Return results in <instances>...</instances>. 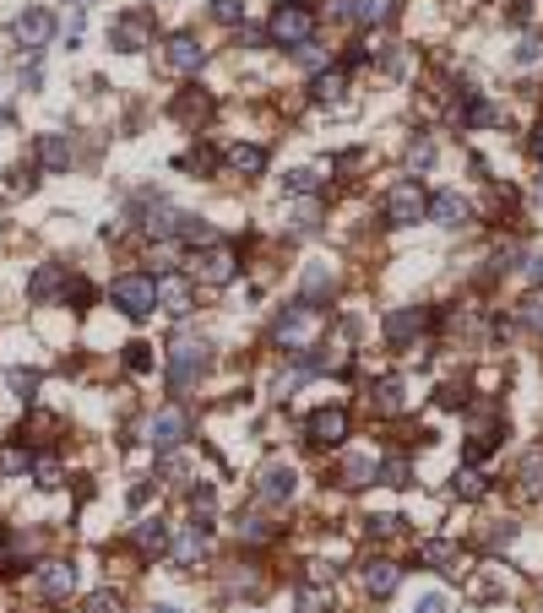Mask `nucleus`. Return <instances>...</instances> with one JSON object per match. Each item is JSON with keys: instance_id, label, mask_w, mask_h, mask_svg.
<instances>
[{"instance_id": "obj_17", "label": "nucleus", "mask_w": 543, "mask_h": 613, "mask_svg": "<svg viewBox=\"0 0 543 613\" xmlns=\"http://www.w3.org/2000/svg\"><path fill=\"white\" fill-rule=\"evenodd\" d=\"M158 304H164L169 315H185V310H191V282H185L180 271H164V277H158Z\"/></svg>"}, {"instance_id": "obj_36", "label": "nucleus", "mask_w": 543, "mask_h": 613, "mask_svg": "<svg viewBox=\"0 0 543 613\" xmlns=\"http://www.w3.org/2000/svg\"><path fill=\"white\" fill-rule=\"evenodd\" d=\"M283 185H289V191H294V196H310V191H316V185H321V174H316V169H294V174H289V180H283Z\"/></svg>"}, {"instance_id": "obj_31", "label": "nucleus", "mask_w": 543, "mask_h": 613, "mask_svg": "<svg viewBox=\"0 0 543 613\" xmlns=\"http://www.w3.org/2000/svg\"><path fill=\"white\" fill-rule=\"evenodd\" d=\"M369 478H375V467H369V456H353V462L343 467V484H348V489H364Z\"/></svg>"}, {"instance_id": "obj_32", "label": "nucleus", "mask_w": 543, "mask_h": 613, "mask_svg": "<svg viewBox=\"0 0 543 613\" xmlns=\"http://www.w3.org/2000/svg\"><path fill=\"white\" fill-rule=\"evenodd\" d=\"M332 282H337V277H332L326 266H310V271H305V298H321V293H332Z\"/></svg>"}, {"instance_id": "obj_3", "label": "nucleus", "mask_w": 543, "mask_h": 613, "mask_svg": "<svg viewBox=\"0 0 543 613\" xmlns=\"http://www.w3.org/2000/svg\"><path fill=\"white\" fill-rule=\"evenodd\" d=\"M207 364H212V348H207L201 337H196V342L180 337L174 353H169V386H174V391H191V386L207 375Z\"/></svg>"}, {"instance_id": "obj_34", "label": "nucleus", "mask_w": 543, "mask_h": 613, "mask_svg": "<svg viewBox=\"0 0 543 613\" xmlns=\"http://www.w3.org/2000/svg\"><path fill=\"white\" fill-rule=\"evenodd\" d=\"M451 489H457L462 500H478V494H484V473H478V467H467V473H457V484H451Z\"/></svg>"}, {"instance_id": "obj_1", "label": "nucleus", "mask_w": 543, "mask_h": 613, "mask_svg": "<svg viewBox=\"0 0 543 613\" xmlns=\"http://www.w3.org/2000/svg\"><path fill=\"white\" fill-rule=\"evenodd\" d=\"M266 39H278L283 49H305L316 39V6H305V0H283V6H272Z\"/></svg>"}, {"instance_id": "obj_44", "label": "nucleus", "mask_w": 543, "mask_h": 613, "mask_svg": "<svg viewBox=\"0 0 543 613\" xmlns=\"http://www.w3.org/2000/svg\"><path fill=\"white\" fill-rule=\"evenodd\" d=\"M511 537H516V527H511V521H489V543H494V548H505Z\"/></svg>"}, {"instance_id": "obj_2", "label": "nucleus", "mask_w": 543, "mask_h": 613, "mask_svg": "<svg viewBox=\"0 0 543 613\" xmlns=\"http://www.w3.org/2000/svg\"><path fill=\"white\" fill-rule=\"evenodd\" d=\"M109 298L120 304L130 321H142V315L158 310V277H153V271H125V277L109 282Z\"/></svg>"}, {"instance_id": "obj_20", "label": "nucleus", "mask_w": 543, "mask_h": 613, "mask_svg": "<svg viewBox=\"0 0 543 613\" xmlns=\"http://www.w3.org/2000/svg\"><path fill=\"white\" fill-rule=\"evenodd\" d=\"M348 17L353 22H369V28L375 22H391L396 17V0H348Z\"/></svg>"}, {"instance_id": "obj_6", "label": "nucleus", "mask_w": 543, "mask_h": 613, "mask_svg": "<svg viewBox=\"0 0 543 613\" xmlns=\"http://www.w3.org/2000/svg\"><path fill=\"white\" fill-rule=\"evenodd\" d=\"M316 332V304H289V310L278 315V326H272V337H278L283 348H305V337Z\"/></svg>"}, {"instance_id": "obj_26", "label": "nucleus", "mask_w": 543, "mask_h": 613, "mask_svg": "<svg viewBox=\"0 0 543 613\" xmlns=\"http://www.w3.org/2000/svg\"><path fill=\"white\" fill-rule=\"evenodd\" d=\"M369 396H375V413H386V418H391V413H402V380H396V375L375 380V391H369Z\"/></svg>"}, {"instance_id": "obj_30", "label": "nucleus", "mask_w": 543, "mask_h": 613, "mask_svg": "<svg viewBox=\"0 0 543 613\" xmlns=\"http://www.w3.org/2000/svg\"><path fill=\"white\" fill-rule=\"evenodd\" d=\"M55 288H60V271H55V266H39V271H33V282H28V293H33L39 304H44Z\"/></svg>"}, {"instance_id": "obj_45", "label": "nucleus", "mask_w": 543, "mask_h": 613, "mask_svg": "<svg viewBox=\"0 0 543 613\" xmlns=\"http://www.w3.org/2000/svg\"><path fill=\"white\" fill-rule=\"evenodd\" d=\"M87 613H120V597H114V591H98V597L87 602Z\"/></svg>"}, {"instance_id": "obj_52", "label": "nucleus", "mask_w": 543, "mask_h": 613, "mask_svg": "<svg viewBox=\"0 0 543 613\" xmlns=\"http://www.w3.org/2000/svg\"><path fill=\"white\" fill-rule=\"evenodd\" d=\"M532 158H538V164H543V125H538V130H532Z\"/></svg>"}, {"instance_id": "obj_41", "label": "nucleus", "mask_w": 543, "mask_h": 613, "mask_svg": "<svg viewBox=\"0 0 543 613\" xmlns=\"http://www.w3.org/2000/svg\"><path fill=\"white\" fill-rule=\"evenodd\" d=\"M125 364H130V369H147V364H153V348H147V342H130V348H125Z\"/></svg>"}, {"instance_id": "obj_35", "label": "nucleus", "mask_w": 543, "mask_h": 613, "mask_svg": "<svg viewBox=\"0 0 543 613\" xmlns=\"http://www.w3.org/2000/svg\"><path fill=\"white\" fill-rule=\"evenodd\" d=\"M174 114H180V120H207V114H212V103H207V98H191V93H185V98L174 103Z\"/></svg>"}, {"instance_id": "obj_27", "label": "nucleus", "mask_w": 543, "mask_h": 613, "mask_svg": "<svg viewBox=\"0 0 543 613\" xmlns=\"http://www.w3.org/2000/svg\"><path fill=\"white\" fill-rule=\"evenodd\" d=\"M28 467H33L39 489H60V462H55V456H28Z\"/></svg>"}, {"instance_id": "obj_8", "label": "nucleus", "mask_w": 543, "mask_h": 613, "mask_svg": "<svg viewBox=\"0 0 543 613\" xmlns=\"http://www.w3.org/2000/svg\"><path fill=\"white\" fill-rule=\"evenodd\" d=\"M164 66H169L174 76H196V71L207 66V49L196 44V33H174V39L164 44Z\"/></svg>"}, {"instance_id": "obj_55", "label": "nucleus", "mask_w": 543, "mask_h": 613, "mask_svg": "<svg viewBox=\"0 0 543 613\" xmlns=\"http://www.w3.org/2000/svg\"><path fill=\"white\" fill-rule=\"evenodd\" d=\"M538 196H543V180H538Z\"/></svg>"}, {"instance_id": "obj_23", "label": "nucleus", "mask_w": 543, "mask_h": 613, "mask_svg": "<svg viewBox=\"0 0 543 613\" xmlns=\"http://www.w3.org/2000/svg\"><path fill=\"white\" fill-rule=\"evenodd\" d=\"M457 120H462V125H494V120H500V109H494L489 98H478V93H462Z\"/></svg>"}, {"instance_id": "obj_4", "label": "nucleus", "mask_w": 543, "mask_h": 613, "mask_svg": "<svg viewBox=\"0 0 543 613\" xmlns=\"http://www.w3.org/2000/svg\"><path fill=\"white\" fill-rule=\"evenodd\" d=\"M424 191H419V180H402V185H391V196H386V223L391 228H407V223H419L424 218Z\"/></svg>"}, {"instance_id": "obj_18", "label": "nucleus", "mask_w": 543, "mask_h": 613, "mask_svg": "<svg viewBox=\"0 0 543 613\" xmlns=\"http://www.w3.org/2000/svg\"><path fill=\"white\" fill-rule=\"evenodd\" d=\"M39 591H44L49 602L71 597V591H76V570H71V564H44V570H39Z\"/></svg>"}, {"instance_id": "obj_22", "label": "nucleus", "mask_w": 543, "mask_h": 613, "mask_svg": "<svg viewBox=\"0 0 543 613\" xmlns=\"http://www.w3.org/2000/svg\"><path fill=\"white\" fill-rule=\"evenodd\" d=\"M39 164H44V169H71V141L55 136V130L39 136Z\"/></svg>"}, {"instance_id": "obj_43", "label": "nucleus", "mask_w": 543, "mask_h": 613, "mask_svg": "<svg viewBox=\"0 0 543 613\" xmlns=\"http://www.w3.org/2000/svg\"><path fill=\"white\" fill-rule=\"evenodd\" d=\"M364 527H369V532H375V537H391V532H396V527H402V521H396V516H369V521H364Z\"/></svg>"}, {"instance_id": "obj_53", "label": "nucleus", "mask_w": 543, "mask_h": 613, "mask_svg": "<svg viewBox=\"0 0 543 613\" xmlns=\"http://www.w3.org/2000/svg\"><path fill=\"white\" fill-rule=\"evenodd\" d=\"M0 554H6V532H0Z\"/></svg>"}, {"instance_id": "obj_54", "label": "nucleus", "mask_w": 543, "mask_h": 613, "mask_svg": "<svg viewBox=\"0 0 543 613\" xmlns=\"http://www.w3.org/2000/svg\"><path fill=\"white\" fill-rule=\"evenodd\" d=\"M153 613H174V608H153Z\"/></svg>"}, {"instance_id": "obj_24", "label": "nucleus", "mask_w": 543, "mask_h": 613, "mask_svg": "<svg viewBox=\"0 0 543 613\" xmlns=\"http://www.w3.org/2000/svg\"><path fill=\"white\" fill-rule=\"evenodd\" d=\"M201 554H207V527L196 521V527H185V532H180V543H174V559H180V564H196Z\"/></svg>"}, {"instance_id": "obj_29", "label": "nucleus", "mask_w": 543, "mask_h": 613, "mask_svg": "<svg viewBox=\"0 0 543 613\" xmlns=\"http://www.w3.org/2000/svg\"><path fill=\"white\" fill-rule=\"evenodd\" d=\"M6 386H12L22 402H33V396H39V369H22V364H17V369L6 375Z\"/></svg>"}, {"instance_id": "obj_14", "label": "nucleus", "mask_w": 543, "mask_h": 613, "mask_svg": "<svg viewBox=\"0 0 543 613\" xmlns=\"http://www.w3.org/2000/svg\"><path fill=\"white\" fill-rule=\"evenodd\" d=\"M419 332H424V310H391L386 315V342L391 348H407Z\"/></svg>"}, {"instance_id": "obj_25", "label": "nucleus", "mask_w": 543, "mask_h": 613, "mask_svg": "<svg viewBox=\"0 0 543 613\" xmlns=\"http://www.w3.org/2000/svg\"><path fill=\"white\" fill-rule=\"evenodd\" d=\"M136 548H142V554H164L169 548V527L153 516V521H136Z\"/></svg>"}, {"instance_id": "obj_28", "label": "nucleus", "mask_w": 543, "mask_h": 613, "mask_svg": "<svg viewBox=\"0 0 543 613\" xmlns=\"http://www.w3.org/2000/svg\"><path fill=\"white\" fill-rule=\"evenodd\" d=\"M375 478H380L386 489H407V462H402V456H386V462L375 467Z\"/></svg>"}, {"instance_id": "obj_19", "label": "nucleus", "mask_w": 543, "mask_h": 613, "mask_svg": "<svg viewBox=\"0 0 543 613\" xmlns=\"http://www.w3.org/2000/svg\"><path fill=\"white\" fill-rule=\"evenodd\" d=\"M419 559H424V564H435V570H446V575H457V564H462L457 543H446V537H430V543L419 548Z\"/></svg>"}, {"instance_id": "obj_10", "label": "nucleus", "mask_w": 543, "mask_h": 613, "mask_svg": "<svg viewBox=\"0 0 543 613\" xmlns=\"http://www.w3.org/2000/svg\"><path fill=\"white\" fill-rule=\"evenodd\" d=\"M305 434H310V445H343L348 440V413L343 407H321V413H310Z\"/></svg>"}, {"instance_id": "obj_5", "label": "nucleus", "mask_w": 543, "mask_h": 613, "mask_svg": "<svg viewBox=\"0 0 543 613\" xmlns=\"http://www.w3.org/2000/svg\"><path fill=\"white\" fill-rule=\"evenodd\" d=\"M12 33H17V44H22L28 55H39V49L60 33V22H55V12H49V6H28V12L17 17V28H12Z\"/></svg>"}, {"instance_id": "obj_21", "label": "nucleus", "mask_w": 543, "mask_h": 613, "mask_svg": "<svg viewBox=\"0 0 543 613\" xmlns=\"http://www.w3.org/2000/svg\"><path fill=\"white\" fill-rule=\"evenodd\" d=\"M228 164H234L239 174H261V169H266V147H255V141H234V147H228Z\"/></svg>"}, {"instance_id": "obj_9", "label": "nucleus", "mask_w": 543, "mask_h": 613, "mask_svg": "<svg viewBox=\"0 0 543 613\" xmlns=\"http://www.w3.org/2000/svg\"><path fill=\"white\" fill-rule=\"evenodd\" d=\"M185 434H191V418H185L180 407H164V413H153V423H147L153 450H174V445H185Z\"/></svg>"}, {"instance_id": "obj_38", "label": "nucleus", "mask_w": 543, "mask_h": 613, "mask_svg": "<svg viewBox=\"0 0 543 613\" xmlns=\"http://www.w3.org/2000/svg\"><path fill=\"white\" fill-rule=\"evenodd\" d=\"M212 17L218 22H239L245 17V0H212Z\"/></svg>"}, {"instance_id": "obj_47", "label": "nucleus", "mask_w": 543, "mask_h": 613, "mask_svg": "<svg viewBox=\"0 0 543 613\" xmlns=\"http://www.w3.org/2000/svg\"><path fill=\"white\" fill-rule=\"evenodd\" d=\"M407 158H414V169H424V164L435 158V147H430V141H414V152H407Z\"/></svg>"}, {"instance_id": "obj_33", "label": "nucleus", "mask_w": 543, "mask_h": 613, "mask_svg": "<svg viewBox=\"0 0 543 613\" xmlns=\"http://www.w3.org/2000/svg\"><path fill=\"white\" fill-rule=\"evenodd\" d=\"M310 93H316L321 103H326V98H337V93H343V71H321V76L310 82Z\"/></svg>"}, {"instance_id": "obj_12", "label": "nucleus", "mask_w": 543, "mask_h": 613, "mask_svg": "<svg viewBox=\"0 0 543 613\" xmlns=\"http://www.w3.org/2000/svg\"><path fill=\"white\" fill-rule=\"evenodd\" d=\"M430 218H435L441 228H467V223H473V207H467L457 191H435V201H430Z\"/></svg>"}, {"instance_id": "obj_50", "label": "nucleus", "mask_w": 543, "mask_h": 613, "mask_svg": "<svg viewBox=\"0 0 543 613\" xmlns=\"http://www.w3.org/2000/svg\"><path fill=\"white\" fill-rule=\"evenodd\" d=\"M294 234H316V212H310V207H305V212L294 218Z\"/></svg>"}, {"instance_id": "obj_15", "label": "nucleus", "mask_w": 543, "mask_h": 613, "mask_svg": "<svg viewBox=\"0 0 543 613\" xmlns=\"http://www.w3.org/2000/svg\"><path fill=\"white\" fill-rule=\"evenodd\" d=\"M294 608H299V613H332V586L321 581V570H310V575L299 581V597H294Z\"/></svg>"}, {"instance_id": "obj_42", "label": "nucleus", "mask_w": 543, "mask_h": 613, "mask_svg": "<svg viewBox=\"0 0 543 613\" xmlns=\"http://www.w3.org/2000/svg\"><path fill=\"white\" fill-rule=\"evenodd\" d=\"M28 467V450H0V473H22Z\"/></svg>"}, {"instance_id": "obj_49", "label": "nucleus", "mask_w": 543, "mask_h": 613, "mask_svg": "<svg viewBox=\"0 0 543 613\" xmlns=\"http://www.w3.org/2000/svg\"><path fill=\"white\" fill-rule=\"evenodd\" d=\"M39 76H44V71H39V55H33V60H28V71H22V87L33 93V87H39Z\"/></svg>"}, {"instance_id": "obj_46", "label": "nucleus", "mask_w": 543, "mask_h": 613, "mask_svg": "<svg viewBox=\"0 0 543 613\" xmlns=\"http://www.w3.org/2000/svg\"><path fill=\"white\" fill-rule=\"evenodd\" d=\"M521 277H527V282H543V250H532V255L521 261Z\"/></svg>"}, {"instance_id": "obj_39", "label": "nucleus", "mask_w": 543, "mask_h": 613, "mask_svg": "<svg viewBox=\"0 0 543 613\" xmlns=\"http://www.w3.org/2000/svg\"><path fill=\"white\" fill-rule=\"evenodd\" d=\"M521 326L527 332H543V298H527L521 304Z\"/></svg>"}, {"instance_id": "obj_48", "label": "nucleus", "mask_w": 543, "mask_h": 613, "mask_svg": "<svg viewBox=\"0 0 543 613\" xmlns=\"http://www.w3.org/2000/svg\"><path fill=\"white\" fill-rule=\"evenodd\" d=\"M538 55H543V39H527V44H521V49H516V60H521V66H532V60H538Z\"/></svg>"}, {"instance_id": "obj_40", "label": "nucleus", "mask_w": 543, "mask_h": 613, "mask_svg": "<svg viewBox=\"0 0 543 613\" xmlns=\"http://www.w3.org/2000/svg\"><path fill=\"white\" fill-rule=\"evenodd\" d=\"M239 537H245V543H266V537H272V527L250 516V521H239Z\"/></svg>"}, {"instance_id": "obj_51", "label": "nucleus", "mask_w": 543, "mask_h": 613, "mask_svg": "<svg viewBox=\"0 0 543 613\" xmlns=\"http://www.w3.org/2000/svg\"><path fill=\"white\" fill-rule=\"evenodd\" d=\"M419 613H446V597H424V602H419Z\"/></svg>"}, {"instance_id": "obj_16", "label": "nucleus", "mask_w": 543, "mask_h": 613, "mask_svg": "<svg viewBox=\"0 0 543 613\" xmlns=\"http://www.w3.org/2000/svg\"><path fill=\"white\" fill-rule=\"evenodd\" d=\"M396 586H402V570H396L391 559H369V564H364V591H369V597H391Z\"/></svg>"}, {"instance_id": "obj_37", "label": "nucleus", "mask_w": 543, "mask_h": 613, "mask_svg": "<svg viewBox=\"0 0 543 613\" xmlns=\"http://www.w3.org/2000/svg\"><path fill=\"white\" fill-rule=\"evenodd\" d=\"M521 484H527V489L543 484V450H527V462H521Z\"/></svg>"}, {"instance_id": "obj_11", "label": "nucleus", "mask_w": 543, "mask_h": 613, "mask_svg": "<svg viewBox=\"0 0 543 613\" xmlns=\"http://www.w3.org/2000/svg\"><path fill=\"white\" fill-rule=\"evenodd\" d=\"M294 467H283V462H272L266 473H261V484H255V494L266 500V505H283V500H294Z\"/></svg>"}, {"instance_id": "obj_13", "label": "nucleus", "mask_w": 543, "mask_h": 613, "mask_svg": "<svg viewBox=\"0 0 543 613\" xmlns=\"http://www.w3.org/2000/svg\"><path fill=\"white\" fill-rule=\"evenodd\" d=\"M147 33H153V17H147V12H130V17H120V22H114V49L136 55Z\"/></svg>"}, {"instance_id": "obj_7", "label": "nucleus", "mask_w": 543, "mask_h": 613, "mask_svg": "<svg viewBox=\"0 0 543 613\" xmlns=\"http://www.w3.org/2000/svg\"><path fill=\"white\" fill-rule=\"evenodd\" d=\"M234 271H239V255L228 250V244H201V255H196V277L201 282H212V288H223V282H234Z\"/></svg>"}]
</instances>
